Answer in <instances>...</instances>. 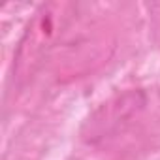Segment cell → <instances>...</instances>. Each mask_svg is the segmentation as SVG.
<instances>
[{"mask_svg": "<svg viewBox=\"0 0 160 160\" xmlns=\"http://www.w3.org/2000/svg\"><path fill=\"white\" fill-rule=\"evenodd\" d=\"M147 106V94L143 91H126L106 104H102L83 124L81 139L89 145H96L115 134L122 132L134 117H138Z\"/></svg>", "mask_w": 160, "mask_h": 160, "instance_id": "obj_2", "label": "cell"}, {"mask_svg": "<svg viewBox=\"0 0 160 160\" xmlns=\"http://www.w3.org/2000/svg\"><path fill=\"white\" fill-rule=\"evenodd\" d=\"M75 6L66 2H49L28 21L13 57V81L25 85L42 68L51 49L62 40L72 25Z\"/></svg>", "mask_w": 160, "mask_h": 160, "instance_id": "obj_1", "label": "cell"}]
</instances>
